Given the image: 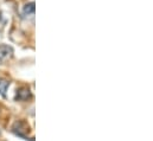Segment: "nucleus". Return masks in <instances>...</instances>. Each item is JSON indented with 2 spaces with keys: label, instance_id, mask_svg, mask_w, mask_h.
<instances>
[{
  "label": "nucleus",
  "instance_id": "1",
  "mask_svg": "<svg viewBox=\"0 0 153 141\" xmlns=\"http://www.w3.org/2000/svg\"><path fill=\"white\" fill-rule=\"evenodd\" d=\"M12 129H13V132H14L16 134H18L19 137H23V138H26V137H25V133H27V132L30 131L29 125H27L25 121H17V122L13 125Z\"/></svg>",
  "mask_w": 153,
  "mask_h": 141
},
{
  "label": "nucleus",
  "instance_id": "2",
  "mask_svg": "<svg viewBox=\"0 0 153 141\" xmlns=\"http://www.w3.org/2000/svg\"><path fill=\"white\" fill-rule=\"evenodd\" d=\"M13 56V49L8 45H0V64L7 62Z\"/></svg>",
  "mask_w": 153,
  "mask_h": 141
},
{
  "label": "nucleus",
  "instance_id": "3",
  "mask_svg": "<svg viewBox=\"0 0 153 141\" xmlns=\"http://www.w3.org/2000/svg\"><path fill=\"white\" fill-rule=\"evenodd\" d=\"M32 97V94L30 91L29 88L26 87H22L17 90V94H16V100L17 101H27Z\"/></svg>",
  "mask_w": 153,
  "mask_h": 141
},
{
  "label": "nucleus",
  "instance_id": "4",
  "mask_svg": "<svg viewBox=\"0 0 153 141\" xmlns=\"http://www.w3.org/2000/svg\"><path fill=\"white\" fill-rule=\"evenodd\" d=\"M10 87V81L7 79H0V95L2 97H6V90Z\"/></svg>",
  "mask_w": 153,
  "mask_h": 141
},
{
  "label": "nucleus",
  "instance_id": "5",
  "mask_svg": "<svg viewBox=\"0 0 153 141\" xmlns=\"http://www.w3.org/2000/svg\"><path fill=\"white\" fill-rule=\"evenodd\" d=\"M35 10H36L35 2H30V4L25 5V7H24V13H25V14H33V13H35Z\"/></svg>",
  "mask_w": 153,
  "mask_h": 141
}]
</instances>
